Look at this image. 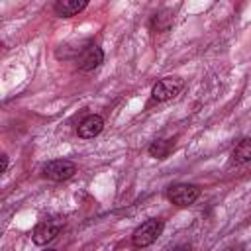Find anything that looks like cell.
Wrapping results in <instances>:
<instances>
[{"label": "cell", "instance_id": "cell-1", "mask_svg": "<svg viewBox=\"0 0 251 251\" xmlns=\"http://www.w3.org/2000/svg\"><path fill=\"white\" fill-rule=\"evenodd\" d=\"M163 227H165V224H163V220H159V218H151V220L143 222V224L131 233V243H133V247H139V249L149 247V245L155 243L157 237L163 233Z\"/></svg>", "mask_w": 251, "mask_h": 251}, {"label": "cell", "instance_id": "cell-2", "mask_svg": "<svg viewBox=\"0 0 251 251\" xmlns=\"http://www.w3.org/2000/svg\"><path fill=\"white\" fill-rule=\"evenodd\" d=\"M200 196V188L196 184H188V182H178V184H173L169 186L167 190V198L175 204V206H190L196 202V198Z\"/></svg>", "mask_w": 251, "mask_h": 251}, {"label": "cell", "instance_id": "cell-3", "mask_svg": "<svg viewBox=\"0 0 251 251\" xmlns=\"http://www.w3.org/2000/svg\"><path fill=\"white\" fill-rule=\"evenodd\" d=\"M182 88H184L182 78H178V76H165V78H161V80H157L153 84L151 96L157 102H167V100L178 96Z\"/></svg>", "mask_w": 251, "mask_h": 251}, {"label": "cell", "instance_id": "cell-4", "mask_svg": "<svg viewBox=\"0 0 251 251\" xmlns=\"http://www.w3.org/2000/svg\"><path fill=\"white\" fill-rule=\"evenodd\" d=\"M61 227H63V220H59V218H45V220H41L33 227L31 239H33L35 245H47L49 241H53L59 235Z\"/></svg>", "mask_w": 251, "mask_h": 251}, {"label": "cell", "instance_id": "cell-5", "mask_svg": "<svg viewBox=\"0 0 251 251\" xmlns=\"http://www.w3.org/2000/svg\"><path fill=\"white\" fill-rule=\"evenodd\" d=\"M75 173H76V165L69 159H53V161L43 165V176L49 180H55V182L67 180Z\"/></svg>", "mask_w": 251, "mask_h": 251}, {"label": "cell", "instance_id": "cell-6", "mask_svg": "<svg viewBox=\"0 0 251 251\" xmlns=\"http://www.w3.org/2000/svg\"><path fill=\"white\" fill-rule=\"evenodd\" d=\"M102 61H104V51H102L98 45H88V47L78 55L76 65H78L80 71L90 73V71H94Z\"/></svg>", "mask_w": 251, "mask_h": 251}, {"label": "cell", "instance_id": "cell-7", "mask_svg": "<svg viewBox=\"0 0 251 251\" xmlns=\"http://www.w3.org/2000/svg\"><path fill=\"white\" fill-rule=\"evenodd\" d=\"M102 129H104V120H102V116L90 114V116H86V118L78 124L76 133H78V137H82V139H92V137H96Z\"/></svg>", "mask_w": 251, "mask_h": 251}, {"label": "cell", "instance_id": "cell-8", "mask_svg": "<svg viewBox=\"0 0 251 251\" xmlns=\"http://www.w3.org/2000/svg\"><path fill=\"white\" fill-rule=\"evenodd\" d=\"M86 6H88L86 0H57L53 4V10L61 18H71V16H76L78 12H82Z\"/></svg>", "mask_w": 251, "mask_h": 251}, {"label": "cell", "instance_id": "cell-9", "mask_svg": "<svg viewBox=\"0 0 251 251\" xmlns=\"http://www.w3.org/2000/svg\"><path fill=\"white\" fill-rule=\"evenodd\" d=\"M251 161V137H243L237 141V145L231 149V163L245 165Z\"/></svg>", "mask_w": 251, "mask_h": 251}, {"label": "cell", "instance_id": "cell-10", "mask_svg": "<svg viewBox=\"0 0 251 251\" xmlns=\"http://www.w3.org/2000/svg\"><path fill=\"white\" fill-rule=\"evenodd\" d=\"M175 149V139H155L149 147L147 153L155 159H167Z\"/></svg>", "mask_w": 251, "mask_h": 251}, {"label": "cell", "instance_id": "cell-11", "mask_svg": "<svg viewBox=\"0 0 251 251\" xmlns=\"http://www.w3.org/2000/svg\"><path fill=\"white\" fill-rule=\"evenodd\" d=\"M6 169H8V155L2 153V173H6Z\"/></svg>", "mask_w": 251, "mask_h": 251}, {"label": "cell", "instance_id": "cell-12", "mask_svg": "<svg viewBox=\"0 0 251 251\" xmlns=\"http://www.w3.org/2000/svg\"><path fill=\"white\" fill-rule=\"evenodd\" d=\"M173 251H192V249H190V245H176Z\"/></svg>", "mask_w": 251, "mask_h": 251}, {"label": "cell", "instance_id": "cell-13", "mask_svg": "<svg viewBox=\"0 0 251 251\" xmlns=\"http://www.w3.org/2000/svg\"><path fill=\"white\" fill-rule=\"evenodd\" d=\"M226 251H241L239 247H229V249H226Z\"/></svg>", "mask_w": 251, "mask_h": 251}, {"label": "cell", "instance_id": "cell-14", "mask_svg": "<svg viewBox=\"0 0 251 251\" xmlns=\"http://www.w3.org/2000/svg\"><path fill=\"white\" fill-rule=\"evenodd\" d=\"M45 251H55V249H45Z\"/></svg>", "mask_w": 251, "mask_h": 251}]
</instances>
